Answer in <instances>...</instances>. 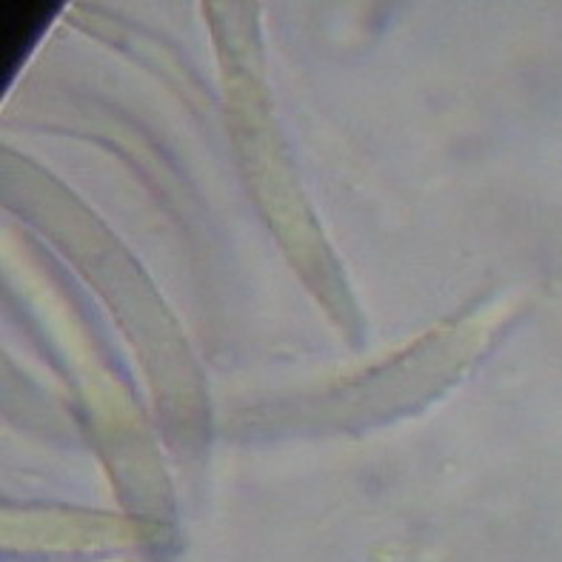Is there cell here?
Segmentation results:
<instances>
[{
  "label": "cell",
  "mask_w": 562,
  "mask_h": 562,
  "mask_svg": "<svg viewBox=\"0 0 562 562\" xmlns=\"http://www.w3.org/2000/svg\"><path fill=\"white\" fill-rule=\"evenodd\" d=\"M60 3H7L3 7V83L18 71L23 57L35 46L43 26L52 21Z\"/></svg>",
  "instance_id": "cell-1"
}]
</instances>
